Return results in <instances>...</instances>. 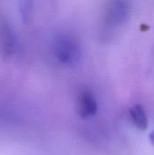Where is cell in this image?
Segmentation results:
<instances>
[{"label": "cell", "mask_w": 154, "mask_h": 155, "mask_svg": "<svg viewBox=\"0 0 154 155\" xmlns=\"http://www.w3.org/2000/svg\"><path fill=\"white\" fill-rule=\"evenodd\" d=\"M54 54L64 64H75L81 57V49L75 38L68 34L59 35L54 43Z\"/></svg>", "instance_id": "cell-1"}, {"label": "cell", "mask_w": 154, "mask_h": 155, "mask_svg": "<svg viewBox=\"0 0 154 155\" xmlns=\"http://www.w3.org/2000/svg\"><path fill=\"white\" fill-rule=\"evenodd\" d=\"M131 10V4L127 1H111L105 8V21L111 25H122L129 18Z\"/></svg>", "instance_id": "cell-2"}, {"label": "cell", "mask_w": 154, "mask_h": 155, "mask_svg": "<svg viewBox=\"0 0 154 155\" xmlns=\"http://www.w3.org/2000/svg\"><path fill=\"white\" fill-rule=\"evenodd\" d=\"M98 109L97 101L89 90L83 91L78 97V112L83 118H88L96 114Z\"/></svg>", "instance_id": "cell-3"}, {"label": "cell", "mask_w": 154, "mask_h": 155, "mask_svg": "<svg viewBox=\"0 0 154 155\" xmlns=\"http://www.w3.org/2000/svg\"><path fill=\"white\" fill-rule=\"evenodd\" d=\"M130 116L133 124L141 130L148 128V118L143 107L140 104H135L130 109Z\"/></svg>", "instance_id": "cell-4"}, {"label": "cell", "mask_w": 154, "mask_h": 155, "mask_svg": "<svg viewBox=\"0 0 154 155\" xmlns=\"http://www.w3.org/2000/svg\"><path fill=\"white\" fill-rule=\"evenodd\" d=\"M150 141H151L152 144L154 146V131L150 134Z\"/></svg>", "instance_id": "cell-5"}]
</instances>
